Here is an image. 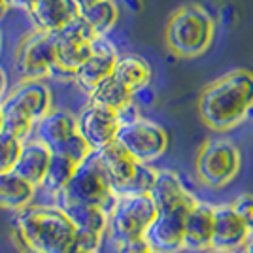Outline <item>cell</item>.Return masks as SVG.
<instances>
[{"mask_svg": "<svg viewBox=\"0 0 253 253\" xmlns=\"http://www.w3.org/2000/svg\"><path fill=\"white\" fill-rule=\"evenodd\" d=\"M98 38L95 31L84 21L82 15L68 23L66 27L53 32L55 40V70L53 78L74 80L76 72L91 57L93 43Z\"/></svg>", "mask_w": 253, "mask_h": 253, "instance_id": "obj_7", "label": "cell"}, {"mask_svg": "<svg viewBox=\"0 0 253 253\" xmlns=\"http://www.w3.org/2000/svg\"><path fill=\"white\" fill-rule=\"evenodd\" d=\"M4 128V112H2V100H0V130Z\"/></svg>", "mask_w": 253, "mask_h": 253, "instance_id": "obj_35", "label": "cell"}, {"mask_svg": "<svg viewBox=\"0 0 253 253\" xmlns=\"http://www.w3.org/2000/svg\"><path fill=\"white\" fill-rule=\"evenodd\" d=\"M244 253H253V234L248 238V242H246V246H244Z\"/></svg>", "mask_w": 253, "mask_h": 253, "instance_id": "obj_34", "label": "cell"}, {"mask_svg": "<svg viewBox=\"0 0 253 253\" xmlns=\"http://www.w3.org/2000/svg\"><path fill=\"white\" fill-rule=\"evenodd\" d=\"M76 201L85 204H96L110 211L116 204L117 195L112 189V183L106 176L102 163L98 159V153H93L91 157L78 165L76 174L72 176L66 189L57 197V201Z\"/></svg>", "mask_w": 253, "mask_h": 253, "instance_id": "obj_10", "label": "cell"}, {"mask_svg": "<svg viewBox=\"0 0 253 253\" xmlns=\"http://www.w3.org/2000/svg\"><path fill=\"white\" fill-rule=\"evenodd\" d=\"M2 130L27 142L36 125L51 112V91L42 82H23L2 100Z\"/></svg>", "mask_w": 253, "mask_h": 253, "instance_id": "obj_3", "label": "cell"}, {"mask_svg": "<svg viewBox=\"0 0 253 253\" xmlns=\"http://www.w3.org/2000/svg\"><path fill=\"white\" fill-rule=\"evenodd\" d=\"M199 204L195 195L169 206L157 208V217L151 223L146 240L155 253H179L185 252V223Z\"/></svg>", "mask_w": 253, "mask_h": 253, "instance_id": "obj_8", "label": "cell"}, {"mask_svg": "<svg viewBox=\"0 0 253 253\" xmlns=\"http://www.w3.org/2000/svg\"><path fill=\"white\" fill-rule=\"evenodd\" d=\"M55 204H59L66 211V215L76 225V229L98 232L102 236L108 234L110 211L106 210V208H102V206L85 204V202H76V201H63V199H59Z\"/></svg>", "mask_w": 253, "mask_h": 253, "instance_id": "obj_20", "label": "cell"}, {"mask_svg": "<svg viewBox=\"0 0 253 253\" xmlns=\"http://www.w3.org/2000/svg\"><path fill=\"white\" fill-rule=\"evenodd\" d=\"M202 121L213 130H231L253 112V72L232 70L210 84L199 100Z\"/></svg>", "mask_w": 253, "mask_h": 253, "instance_id": "obj_2", "label": "cell"}, {"mask_svg": "<svg viewBox=\"0 0 253 253\" xmlns=\"http://www.w3.org/2000/svg\"><path fill=\"white\" fill-rule=\"evenodd\" d=\"M252 236L246 223L234 211L232 204L213 206V246L211 250L236 253L244 250L248 238Z\"/></svg>", "mask_w": 253, "mask_h": 253, "instance_id": "obj_15", "label": "cell"}, {"mask_svg": "<svg viewBox=\"0 0 253 253\" xmlns=\"http://www.w3.org/2000/svg\"><path fill=\"white\" fill-rule=\"evenodd\" d=\"M23 144L25 142H21L19 138L0 130V174L2 172H11L15 169V163L21 155Z\"/></svg>", "mask_w": 253, "mask_h": 253, "instance_id": "obj_27", "label": "cell"}, {"mask_svg": "<svg viewBox=\"0 0 253 253\" xmlns=\"http://www.w3.org/2000/svg\"><path fill=\"white\" fill-rule=\"evenodd\" d=\"M36 189L32 183L21 176H17L13 170L11 172H2L0 174V208L6 210L21 211L34 204Z\"/></svg>", "mask_w": 253, "mask_h": 253, "instance_id": "obj_21", "label": "cell"}, {"mask_svg": "<svg viewBox=\"0 0 253 253\" xmlns=\"http://www.w3.org/2000/svg\"><path fill=\"white\" fill-rule=\"evenodd\" d=\"M15 68L23 82H42L53 78L55 70V40L53 32H34L15 55Z\"/></svg>", "mask_w": 253, "mask_h": 253, "instance_id": "obj_12", "label": "cell"}, {"mask_svg": "<svg viewBox=\"0 0 253 253\" xmlns=\"http://www.w3.org/2000/svg\"><path fill=\"white\" fill-rule=\"evenodd\" d=\"M80 15L95 31L96 36H106L114 29L117 17H119V10H117V4L114 0H100L93 6L82 10Z\"/></svg>", "mask_w": 253, "mask_h": 253, "instance_id": "obj_26", "label": "cell"}, {"mask_svg": "<svg viewBox=\"0 0 253 253\" xmlns=\"http://www.w3.org/2000/svg\"><path fill=\"white\" fill-rule=\"evenodd\" d=\"M206 253H231V252H219V250H210V252H206Z\"/></svg>", "mask_w": 253, "mask_h": 253, "instance_id": "obj_36", "label": "cell"}, {"mask_svg": "<svg viewBox=\"0 0 253 253\" xmlns=\"http://www.w3.org/2000/svg\"><path fill=\"white\" fill-rule=\"evenodd\" d=\"M132 98H134V95L126 87L119 84L114 78V74H112L89 95V104L102 106V108H108V110L121 112V110H125L126 106L132 104Z\"/></svg>", "mask_w": 253, "mask_h": 253, "instance_id": "obj_24", "label": "cell"}, {"mask_svg": "<svg viewBox=\"0 0 253 253\" xmlns=\"http://www.w3.org/2000/svg\"><path fill=\"white\" fill-rule=\"evenodd\" d=\"M51 149L47 146H43L40 140L31 138L23 144L21 155L15 163V169L13 172L17 176H21L23 179H27L29 183H32L34 187H42L43 178H45V172L49 169V163H51Z\"/></svg>", "mask_w": 253, "mask_h": 253, "instance_id": "obj_19", "label": "cell"}, {"mask_svg": "<svg viewBox=\"0 0 253 253\" xmlns=\"http://www.w3.org/2000/svg\"><path fill=\"white\" fill-rule=\"evenodd\" d=\"M70 253H84V252H70Z\"/></svg>", "mask_w": 253, "mask_h": 253, "instance_id": "obj_37", "label": "cell"}, {"mask_svg": "<svg viewBox=\"0 0 253 253\" xmlns=\"http://www.w3.org/2000/svg\"><path fill=\"white\" fill-rule=\"evenodd\" d=\"M215 34V21L202 6H181L170 17L165 40L170 51L179 57H199L210 47Z\"/></svg>", "mask_w": 253, "mask_h": 253, "instance_id": "obj_4", "label": "cell"}, {"mask_svg": "<svg viewBox=\"0 0 253 253\" xmlns=\"http://www.w3.org/2000/svg\"><path fill=\"white\" fill-rule=\"evenodd\" d=\"M19 4L40 32H57L80 15L72 0H21Z\"/></svg>", "mask_w": 253, "mask_h": 253, "instance_id": "obj_16", "label": "cell"}, {"mask_svg": "<svg viewBox=\"0 0 253 253\" xmlns=\"http://www.w3.org/2000/svg\"><path fill=\"white\" fill-rule=\"evenodd\" d=\"M116 142L121 144L136 161L151 165L165 155L169 148V134L159 123L140 116L121 125Z\"/></svg>", "mask_w": 253, "mask_h": 253, "instance_id": "obj_11", "label": "cell"}, {"mask_svg": "<svg viewBox=\"0 0 253 253\" xmlns=\"http://www.w3.org/2000/svg\"><path fill=\"white\" fill-rule=\"evenodd\" d=\"M149 195L155 202V206L163 208V206H169V204L187 199L193 193L183 185V181L176 172L157 170V178H155V183L149 191Z\"/></svg>", "mask_w": 253, "mask_h": 253, "instance_id": "obj_23", "label": "cell"}, {"mask_svg": "<svg viewBox=\"0 0 253 253\" xmlns=\"http://www.w3.org/2000/svg\"><path fill=\"white\" fill-rule=\"evenodd\" d=\"M96 153L117 197L144 195L151 191L157 178V170L136 161L121 144L114 142Z\"/></svg>", "mask_w": 253, "mask_h": 253, "instance_id": "obj_5", "label": "cell"}, {"mask_svg": "<svg viewBox=\"0 0 253 253\" xmlns=\"http://www.w3.org/2000/svg\"><path fill=\"white\" fill-rule=\"evenodd\" d=\"M195 170L202 185L221 189L236 178L240 170V149L227 138L208 140L197 155Z\"/></svg>", "mask_w": 253, "mask_h": 253, "instance_id": "obj_9", "label": "cell"}, {"mask_svg": "<svg viewBox=\"0 0 253 253\" xmlns=\"http://www.w3.org/2000/svg\"><path fill=\"white\" fill-rule=\"evenodd\" d=\"M117 61H119V53H117L116 45L110 42L106 36H98L95 43H93L91 57L76 72L74 82L89 96L104 80H108L110 76L114 74Z\"/></svg>", "mask_w": 253, "mask_h": 253, "instance_id": "obj_14", "label": "cell"}, {"mask_svg": "<svg viewBox=\"0 0 253 253\" xmlns=\"http://www.w3.org/2000/svg\"><path fill=\"white\" fill-rule=\"evenodd\" d=\"M6 85H8V78H6V72L0 68V100L6 98Z\"/></svg>", "mask_w": 253, "mask_h": 253, "instance_id": "obj_32", "label": "cell"}, {"mask_svg": "<svg viewBox=\"0 0 253 253\" xmlns=\"http://www.w3.org/2000/svg\"><path fill=\"white\" fill-rule=\"evenodd\" d=\"M76 169H78V165H76L74 161L53 153L49 169L45 172V178H43V183L40 189L47 191L53 197H59L66 189V185L70 183L72 176L76 174Z\"/></svg>", "mask_w": 253, "mask_h": 253, "instance_id": "obj_25", "label": "cell"}, {"mask_svg": "<svg viewBox=\"0 0 253 253\" xmlns=\"http://www.w3.org/2000/svg\"><path fill=\"white\" fill-rule=\"evenodd\" d=\"M76 232L59 204H31L13 221L15 240L25 253H70Z\"/></svg>", "mask_w": 253, "mask_h": 253, "instance_id": "obj_1", "label": "cell"}, {"mask_svg": "<svg viewBox=\"0 0 253 253\" xmlns=\"http://www.w3.org/2000/svg\"><path fill=\"white\" fill-rule=\"evenodd\" d=\"M157 217V206L149 193L117 197L110 210L108 234L116 244L146 238L151 223Z\"/></svg>", "mask_w": 253, "mask_h": 253, "instance_id": "obj_6", "label": "cell"}, {"mask_svg": "<svg viewBox=\"0 0 253 253\" xmlns=\"http://www.w3.org/2000/svg\"><path fill=\"white\" fill-rule=\"evenodd\" d=\"M213 246V204L201 202L185 223V252L206 253Z\"/></svg>", "mask_w": 253, "mask_h": 253, "instance_id": "obj_18", "label": "cell"}, {"mask_svg": "<svg viewBox=\"0 0 253 253\" xmlns=\"http://www.w3.org/2000/svg\"><path fill=\"white\" fill-rule=\"evenodd\" d=\"M15 2H21V0H15Z\"/></svg>", "mask_w": 253, "mask_h": 253, "instance_id": "obj_39", "label": "cell"}, {"mask_svg": "<svg viewBox=\"0 0 253 253\" xmlns=\"http://www.w3.org/2000/svg\"><path fill=\"white\" fill-rule=\"evenodd\" d=\"M153 253H155V252H153Z\"/></svg>", "mask_w": 253, "mask_h": 253, "instance_id": "obj_40", "label": "cell"}, {"mask_svg": "<svg viewBox=\"0 0 253 253\" xmlns=\"http://www.w3.org/2000/svg\"><path fill=\"white\" fill-rule=\"evenodd\" d=\"M232 208L240 215V219L246 223V227L253 234V195H250V193L240 195L236 201L232 202Z\"/></svg>", "mask_w": 253, "mask_h": 253, "instance_id": "obj_29", "label": "cell"}, {"mask_svg": "<svg viewBox=\"0 0 253 253\" xmlns=\"http://www.w3.org/2000/svg\"><path fill=\"white\" fill-rule=\"evenodd\" d=\"M78 128L93 151H100L117 140L121 117L116 110L89 104L82 112V116L78 117Z\"/></svg>", "mask_w": 253, "mask_h": 253, "instance_id": "obj_13", "label": "cell"}, {"mask_svg": "<svg viewBox=\"0 0 253 253\" xmlns=\"http://www.w3.org/2000/svg\"><path fill=\"white\" fill-rule=\"evenodd\" d=\"M36 140H40L43 146L51 149V153H61L66 144L80 134L78 119L70 112L64 110H51L47 116L34 128Z\"/></svg>", "mask_w": 253, "mask_h": 253, "instance_id": "obj_17", "label": "cell"}, {"mask_svg": "<svg viewBox=\"0 0 253 253\" xmlns=\"http://www.w3.org/2000/svg\"><path fill=\"white\" fill-rule=\"evenodd\" d=\"M117 253H153L151 246L148 244L146 238H140V240H132V242H123L116 244Z\"/></svg>", "mask_w": 253, "mask_h": 253, "instance_id": "obj_30", "label": "cell"}, {"mask_svg": "<svg viewBox=\"0 0 253 253\" xmlns=\"http://www.w3.org/2000/svg\"><path fill=\"white\" fill-rule=\"evenodd\" d=\"M114 78L136 96L138 93H142L144 89L149 87L151 66L146 59L138 55H125V57H119L116 70H114Z\"/></svg>", "mask_w": 253, "mask_h": 253, "instance_id": "obj_22", "label": "cell"}, {"mask_svg": "<svg viewBox=\"0 0 253 253\" xmlns=\"http://www.w3.org/2000/svg\"><path fill=\"white\" fill-rule=\"evenodd\" d=\"M236 253H244V252H242V250H240V252H236Z\"/></svg>", "mask_w": 253, "mask_h": 253, "instance_id": "obj_38", "label": "cell"}, {"mask_svg": "<svg viewBox=\"0 0 253 253\" xmlns=\"http://www.w3.org/2000/svg\"><path fill=\"white\" fill-rule=\"evenodd\" d=\"M8 6H10V0H0V19L6 15V11H8Z\"/></svg>", "mask_w": 253, "mask_h": 253, "instance_id": "obj_33", "label": "cell"}, {"mask_svg": "<svg viewBox=\"0 0 253 253\" xmlns=\"http://www.w3.org/2000/svg\"><path fill=\"white\" fill-rule=\"evenodd\" d=\"M96 2H100V0H72V4H74L76 8H78V11L85 10V8L93 6V4H96Z\"/></svg>", "mask_w": 253, "mask_h": 253, "instance_id": "obj_31", "label": "cell"}, {"mask_svg": "<svg viewBox=\"0 0 253 253\" xmlns=\"http://www.w3.org/2000/svg\"><path fill=\"white\" fill-rule=\"evenodd\" d=\"M102 234L91 231H80L76 232L74 244H72V250L70 252H84V253H98L100 250V244H102Z\"/></svg>", "mask_w": 253, "mask_h": 253, "instance_id": "obj_28", "label": "cell"}]
</instances>
